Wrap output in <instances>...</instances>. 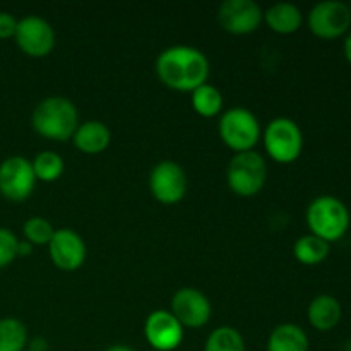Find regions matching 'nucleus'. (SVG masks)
Here are the masks:
<instances>
[{"instance_id": "29", "label": "nucleus", "mask_w": 351, "mask_h": 351, "mask_svg": "<svg viewBox=\"0 0 351 351\" xmlns=\"http://www.w3.org/2000/svg\"><path fill=\"white\" fill-rule=\"evenodd\" d=\"M345 57L351 64V29L348 31V36H346V41H345Z\"/></svg>"}, {"instance_id": "24", "label": "nucleus", "mask_w": 351, "mask_h": 351, "mask_svg": "<svg viewBox=\"0 0 351 351\" xmlns=\"http://www.w3.org/2000/svg\"><path fill=\"white\" fill-rule=\"evenodd\" d=\"M24 237L29 243H38V245H45L50 243L51 237H53L55 228L48 219L41 218V216H33L27 219L23 226Z\"/></svg>"}, {"instance_id": "12", "label": "nucleus", "mask_w": 351, "mask_h": 351, "mask_svg": "<svg viewBox=\"0 0 351 351\" xmlns=\"http://www.w3.org/2000/svg\"><path fill=\"white\" fill-rule=\"evenodd\" d=\"M264 12L254 0H225L218 9V21L233 34L252 33L259 27Z\"/></svg>"}, {"instance_id": "20", "label": "nucleus", "mask_w": 351, "mask_h": 351, "mask_svg": "<svg viewBox=\"0 0 351 351\" xmlns=\"http://www.w3.org/2000/svg\"><path fill=\"white\" fill-rule=\"evenodd\" d=\"M192 106L202 117H215L223 108V96L213 84H202L192 91Z\"/></svg>"}, {"instance_id": "3", "label": "nucleus", "mask_w": 351, "mask_h": 351, "mask_svg": "<svg viewBox=\"0 0 351 351\" xmlns=\"http://www.w3.org/2000/svg\"><path fill=\"white\" fill-rule=\"evenodd\" d=\"M307 225L312 235L326 240L328 243L336 242L346 235L351 223L350 209L341 199L335 195H319L307 208Z\"/></svg>"}, {"instance_id": "6", "label": "nucleus", "mask_w": 351, "mask_h": 351, "mask_svg": "<svg viewBox=\"0 0 351 351\" xmlns=\"http://www.w3.org/2000/svg\"><path fill=\"white\" fill-rule=\"evenodd\" d=\"M264 146L267 154L278 163H291L304 147V134L298 123L288 117H278L264 130Z\"/></svg>"}, {"instance_id": "9", "label": "nucleus", "mask_w": 351, "mask_h": 351, "mask_svg": "<svg viewBox=\"0 0 351 351\" xmlns=\"http://www.w3.org/2000/svg\"><path fill=\"white\" fill-rule=\"evenodd\" d=\"M16 43L29 57H45L55 45V31L47 19L40 16H26L17 21Z\"/></svg>"}, {"instance_id": "4", "label": "nucleus", "mask_w": 351, "mask_h": 351, "mask_svg": "<svg viewBox=\"0 0 351 351\" xmlns=\"http://www.w3.org/2000/svg\"><path fill=\"white\" fill-rule=\"evenodd\" d=\"M267 167L264 158L256 151H242L230 160L226 180L235 194L250 197L261 192L266 184Z\"/></svg>"}, {"instance_id": "23", "label": "nucleus", "mask_w": 351, "mask_h": 351, "mask_svg": "<svg viewBox=\"0 0 351 351\" xmlns=\"http://www.w3.org/2000/svg\"><path fill=\"white\" fill-rule=\"evenodd\" d=\"M31 163H33L36 180L53 182L64 173V160L60 154L53 153V151H41Z\"/></svg>"}, {"instance_id": "22", "label": "nucleus", "mask_w": 351, "mask_h": 351, "mask_svg": "<svg viewBox=\"0 0 351 351\" xmlns=\"http://www.w3.org/2000/svg\"><path fill=\"white\" fill-rule=\"evenodd\" d=\"M204 351H245V343L235 328L221 326L209 335Z\"/></svg>"}, {"instance_id": "8", "label": "nucleus", "mask_w": 351, "mask_h": 351, "mask_svg": "<svg viewBox=\"0 0 351 351\" xmlns=\"http://www.w3.org/2000/svg\"><path fill=\"white\" fill-rule=\"evenodd\" d=\"M36 184L33 163L23 156H10L0 163V194L9 201H24Z\"/></svg>"}, {"instance_id": "31", "label": "nucleus", "mask_w": 351, "mask_h": 351, "mask_svg": "<svg viewBox=\"0 0 351 351\" xmlns=\"http://www.w3.org/2000/svg\"><path fill=\"white\" fill-rule=\"evenodd\" d=\"M151 351H156V350H151Z\"/></svg>"}, {"instance_id": "13", "label": "nucleus", "mask_w": 351, "mask_h": 351, "mask_svg": "<svg viewBox=\"0 0 351 351\" xmlns=\"http://www.w3.org/2000/svg\"><path fill=\"white\" fill-rule=\"evenodd\" d=\"M171 314L182 326L202 328L211 317V304L202 291L195 288H180L171 298Z\"/></svg>"}, {"instance_id": "18", "label": "nucleus", "mask_w": 351, "mask_h": 351, "mask_svg": "<svg viewBox=\"0 0 351 351\" xmlns=\"http://www.w3.org/2000/svg\"><path fill=\"white\" fill-rule=\"evenodd\" d=\"M263 17L269 24L271 29L281 34L295 33L302 26V21H304L302 10L291 2L274 3L264 12Z\"/></svg>"}, {"instance_id": "16", "label": "nucleus", "mask_w": 351, "mask_h": 351, "mask_svg": "<svg viewBox=\"0 0 351 351\" xmlns=\"http://www.w3.org/2000/svg\"><path fill=\"white\" fill-rule=\"evenodd\" d=\"M110 139H112L110 129L99 120H88L81 123L72 136L75 147L86 154H98L105 151Z\"/></svg>"}, {"instance_id": "19", "label": "nucleus", "mask_w": 351, "mask_h": 351, "mask_svg": "<svg viewBox=\"0 0 351 351\" xmlns=\"http://www.w3.org/2000/svg\"><path fill=\"white\" fill-rule=\"evenodd\" d=\"M329 250H331V247L326 240L308 233V235L300 237L295 242L293 256L297 257L298 263L305 264V266H315V264H321L322 261H326V257L329 256Z\"/></svg>"}, {"instance_id": "28", "label": "nucleus", "mask_w": 351, "mask_h": 351, "mask_svg": "<svg viewBox=\"0 0 351 351\" xmlns=\"http://www.w3.org/2000/svg\"><path fill=\"white\" fill-rule=\"evenodd\" d=\"M33 252V243H29L26 240V242H19V245H17V256H29V254Z\"/></svg>"}, {"instance_id": "27", "label": "nucleus", "mask_w": 351, "mask_h": 351, "mask_svg": "<svg viewBox=\"0 0 351 351\" xmlns=\"http://www.w3.org/2000/svg\"><path fill=\"white\" fill-rule=\"evenodd\" d=\"M48 345L43 338H34L33 341L29 343V350L31 351H47Z\"/></svg>"}, {"instance_id": "2", "label": "nucleus", "mask_w": 351, "mask_h": 351, "mask_svg": "<svg viewBox=\"0 0 351 351\" xmlns=\"http://www.w3.org/2000/svg\"><path fill=\"white\" fill-rule=\"evenodd\" d=\"M31 123L47 139L67 141L72 139L79 127V113L74 103L65 96H48L38 103Z\"/></svg>"}, {"instance_id": "7", "label": "nucleus", "mask_w": 351, "mask_h": 351, "mask_svg": "<svg viewBox=\"0 0 351 351\" xmlns=\"http://www.w3.org/2000/svg\"><path fill=\"white\" fill-rule=\"evenodd\" d=\"M308 27L322 40H335L351 29V9L339 0L315 3L308 12Z\"/></svg>"}, {"instance_id": "30", "label": "nucleus", "mask_w": 351, "mask_h": 351, "mask_svg": "<svg viewBox=\"0 0 351 351\" xmlns=\"http://www.w3.org/2000/svg\"><path fill=\"white\" fill-rule=\"evenodd\" d=\"M106 351H134V350L129 348V346H125V345H113V346H110Z\"/></svg>"}, {"instance_id": "1", "label": "nucleus", "mask_w": 351, "mask_h": 351, "mask_svg": "<svg viewBox=\"0 0 351 351\" xmlns=\"http://www.w3.org/2000/svg\"><path fill=\"white\" fill-rule=\"evenodd\" d=\"M156 74L168 88L177 91H194L208 81L209 60L197 48L175 45L158 55Z\"/></svg>"}, {"instance_id": "11", "label": "nucleus", "mask_w": 351, "mask_h": 351, "mask_svg": "<svg viewBox=\"0 0 351 351\" xmlns=\"http://www.w3.org/2000/svg\"><path fill=\"white\" fill-rule=\"evenodd\" d=\"M147 343L156 351H171L178 348L184 339V326L171 312L154 311L147 315L144 324Z\"/></svg>"}, {"instance_id": "26", "label": "nucleus", "mask_w": 351, "mask_h": 351, "mask_svg": "<svg viewBox=\"0 0 351 351\" xmlns=\"http://www.w3.org/2000/svg\"><path fill=\"white\" fill-rule=\"evenodd\" d=\"M17 19L9 12H0V38L7 40L16 34Z\"/></svg>"}, {"instance_id": "10", "label": "nucleus", "mask_w": 351, "mask_h": 351, "mask_svg": "<svg viewBox=\"0 0 351 351\" xmlns=\"http://www.w3.org/2000/svg\"><path fill=\"white\" fill-rule=\"evenodd\" d=\"M149 189L160 202L175 204V202L182 201L187 192V175H185L184 168L175 161H160L151 170Z\"/></svg>"}, {"instance_id": "14", "label": "nucleus", "mask_w": 351, "mask_h": 351, "mask_svg": "<svg viewBox=\"0 0 351 351\" xmlns=\"http://www.w3.org/2000/svg\"><path fill=\"white\" fill-rule=\"evenodd\" d=\"M50 257L57 267L64 271H75L84 264L86 245L77 232L71 228L55 230L48 243Z\"/></svg>"}, {"instance_id": "17", "label": "nucleus", "mask_w": 351, "mask_h": 351, "mask_svg": "<svg viewBox=\"0 0 351 351\" xmlns=\"http://www.w3.org/2000/svg\"><path fill=\"white\" fill-rule=\"evenodd\" d=\"M267 351H308V338L300 326L285 322L271 332Z\"/></svg>"}, {"instance_id": "15", "label": "nucleus", "mask_w": 351, "mask_h": 351, "mask_svg": "<svg viewBox=\"0 0 351 351\" xmlns=\"http://www.w3.org/2000/svg\"><path fill=\"white\" fill-rule=\"evenodd\" d=\"M308 322L314 326L317 331H331L339 324L343 315L341 304L332 295H317L314 300L308 304L307 308Z\"/></svg>"}, {"instance_id": "21", "label": "nucleus", "mask_w": 351, "mask_h": 351, "mask_svg": "<svg viewBox=\"0 0 351 351\" xmlns=\"http://www.w3.org/2000/svg\"><path fill=\"white\" fill-rule=\"evenodd\" d=\"M26 345V326L14 317L0 319V351H24Z\"/></svg>"}, {"instance_id": "25", "label": "nucleus", "mask_w": 351, "mask_h": 351, "mask_svg": "<svg viewBox=\"0 0 351 351\" xmlns=\"http://www.w3.org/2000/svg\"><path fill=\"white\" fill-rule=\"evenodd\" d=\"M17 245H19V240L14 235L12 230L0 228V269L9 266L16 259Z\"/></svg>"}, {"instance_id": "5", "label": "nucleus", "mask_w": 351, "mask_h": 351, "mask_svg": "<svg viewBox=\"0 0 351 351\" xmlns=\"http://www.w3.org/2000/svg\"><path fill=\"white\" fill-rule=\"evenodd\" d=\"M219 136L223 143L237 153L252 151L261 137L259 120L249 108H230L219 119Z\"/></svg>"}]
</instances>
